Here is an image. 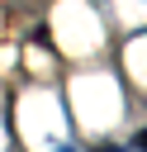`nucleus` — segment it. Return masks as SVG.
<instances>
[{
    "label": "nucleus",
    "mask_w": 147,
    "mask_h": 152,
    "mask_svg": "<svg viewBox=\"0 0 147 152\" xmlns=\"http://www.w3.org/2000/svg\"><path fill=\"white\" fill-rule=\"evenodd\" d=\"M138 147H142V152H147V128H142V133H138Z\"/></svg>",
    "instance_id": "nucleus-1"
}]
</instances>
